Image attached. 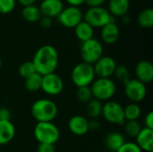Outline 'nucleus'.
I'll list each match as a JSON object with an SVG mask.
<instances>
[{"mask_svg": "<svg viewBox=\"0 0 153 152\" xmlns=\"http://www.w3.org/2000/svg\"><path fill=\"white\" fill-rule=\"evenodd\" d=\"M31 62L36 72L43 76L56 72L59 64V55L54 46L46 44L37 49Z\"/></svg>", "mask_w": 153, "mask_h": 152, "instance_id": "nucleus-1", "label": "nucleus"}, {"mask_svg": "<svg viewBox=\"0 0 153 152\" xmlns=\"http://www.w3.org/2000/svg\"><path fill=\"white\" fill-rule=\"evenodd\" d=\"M30 114L38 123L53 122L58 114V108L52 99H39L32 103Z\"/></svg>", "mask_w": 153, "mask_h": 152, "instance_id": "nucleus-2", "label": "nucleus"}, {"mask_svg": "<svg viewBox=\"0 0 153 152\" xmlns=\"http://www.w3.org/2000/svg\"><path fill=\"white\" fill-rule=\"evenodd\" d=\"M33 134L39 144L55 145L60 139V130L53 122L37 123Z\"/></svg>", "mask_w": 153, "mask_h": 152, "instance_id": "nucleus-3", "label": "nucleus"}, {"mask_svg": "<svg viewBox=\"0 0 153 152\" xmlns=\"http://www.w3.org/2000/svg\"><path fill=\"white\" fill-rule=\"evenodd\" d=\"M90 87L93 99L101 102L111 100L117 92V84L111 78H96Z\"/></svg>", "mask_w": 153, "mask_h": 152, "instance_id": "nucleus-4", "label": "nucleus"}, {"mask_svg": "<svg viewBox=\"0 0 153 152\" xmlns=\"http://www.w3.org/2000/svg\"><path fill=\"white\" fill-rule=\"evenodd\" d=\"M96 79L93 65L85 62L75 65L71 72V81L77 88L88 87Z\"/></svg>", "mask_w": 153, "mask_h": 152, "instance_id": "nucleus-5", "label": "nucleus"}, {"mask_svg": "<svg viewBox=\"0 0 153 152\" xmlns=\"http://www.w3.org/2000/svg\"><path fill=\"white\" fill-rule=\"evenodd\" d=\"M83 20L93 28H102L108 22L115 21L108 8L102 5L89 7L83 13Z\"/></svg>", "mask_w": 153, "mask_h": 152, "instance_id": "nucleus-6", "label": "nucleus"}, {"mask_svg": "<svg viewBox=\"0 0 153 152\" xmlns=\"http://www.w3.org/2000/svg\"><path fill=\"white\" fill-rule=\"evenodd\" d=\"M103 51L104 47L102 42L95 38L82 42L81 56L82 62L93 65L103 56Z\"/></svg>", "mask_w": 153, "mask_h": 152, "instance_id": "nucleus-7", "label": "nucleus"}, {"mask_svg": "<svg viewBox=\"0 0 153 152\" xmlns=\"http://www.w3.org/2000/svg\"><path fill=\"white\" fill-rule=\"evenodd\" d=\"M101 116L108 123L116 125H124L126 123L124 107L114 100H108L103 103Z\"/></svg>", "mask_w": 153, "mask_h": 152, "instance_id": "nucleus-8", "label": "nucleus"}, {"mask_svg": "<svg viewBox=\"0 0 153 152\" xmlns=\"http://www.w3.org/2000/svg\"><path fill=\"white\" fill-rule=\"evenodd\" d=\"M56 19L60 24L66 28H74L81 21L83 20V12L80 6L67 5L64 7Z\"/></svg>", "mask_w": 153, "mask_h": 152, "instance_id": "nucleus-9", "label": "nucleus"}, {"mask_svg": "<svg viewBox=\"0 0 153 152\" xmlns=\"http://www.w3.org/2000/svg\"><path fill=\"white\" fill-rule=\"evenodd\" d=\"M125 95L132 102L139 104L147 96L146 84L135 78H131L125 83Z\"/></svg>", "mask_w": 153, "mask_h": 152, "instance_id": "nucleus-10", "label": "nucleus"}, {"mask_svg": "<svg viewBox=\"0 0 153 152\" xmlns=\"http://www.w3.org/2000/svg\"><path fill=\"white\" fill-rule=\"evenodd\" d=\"M65 87L64 81L60 75L56 73L42 76L41 90L48 96L56 97L62 93Z\"/></svg>", "mask_w": 153, "mask_h": 152, "instance_id": "nucleus-11", "label": "nucleus"}, {"mask_svg": "<svg viewBox=\"0 0 153 152\" xmlns=\"http://www.w3.org/2000/svg\"><path fill=\"white\" fill-rule=\"evenodd\" d=\"M115 59L109 56H102L94 65L93 69L96 78H110L117 67Z\"/></svg>", "mask_w": 153, "mask_h": 152, "instance_id": "nucleus-12", "label": "nucleus"}, {"mask_svg": "<svg viewBox=\"0 0 153 152\" xmlns=\"http://www.w3.org/2000/svg\"><path fill=\"white\" fill-rule=\"evenodd\" d=\"M69 131L76 136H83L89 132V120L81 115L73 116L68 121Z\"/></svg>", "mask_w": 153, "mask_h": 152, "instance_id": "nucleus-13", "label": "nucleus"}, {"mask_svg": "<svg viewBox=\"0 0 153 152\" xmlns=\"http://www.w3.org/2000/svg\"><path fill=\"white\" fill-rule=\"evenodd\" d=\"M134 73L137 80L144 84L151 83L153 80V65L149 60H142L138 62L134 68Z\"/></svg>", "mask_w": 153, "mask_h": 152, "instance_id": "nucleus-14", "label": "nucleus"}, {"mask_svg": "<svg viewBox=\"0 0 153 152\" xmlns=\"http://www.w3.org/2000/svg\"><path fill=\"white\" fill-rule=\"evenodd\" d=\"M63 0H41L39 8L42 15L48 17H56L64 8Z\"/></svg>", "mask_w": 153, "mask_h": 152, "instance_id": "nucleus-15", "label": "nucleus"}, {"mask_svg": "<svg viewBox=\"0 0 153 152\" xmlns=\"http://www.w3.org/2000/svg\"><path fill=\"white\" fill-rule=\"evenodd\" d=\"M119 35H120L119 27L117 26L115 21L108 22L101 28L100 37L102 41L106 44L116 43L119 39Z\"/></svg>", "mask_w": 153, "mask_h": 152, "instance_id": "nucleus-16", "label": "nucleus"}, {"mask_svg": "<svg viewBox=\"0 0 153 152\" xmlns=\"http://www.w3.org/2000/svg\"><path fill=\"white\" fill-rule=\"evenodd\" d=\"M142 151H153V130L146 127L142 128L138 135L135 137L134 142Z\"/></svg>", "mask_w": 153, "mask_h": 152, "instance_id": "nucleus-17", "label": "nucleus"}, {"mask_svg": "<svg viewBox=\"0 0 153 152\" xmlns=\"http://www.w3.org/2000/svg\"><path fill=\"white\" fill-rule=\"evenodd\" d=\"M16 133L14 125L11 121H0V146L8 144Z\"/></svg>", "mask_w": 153, "mask_h": 152, "instance_id": "nucleus-18", "label": "nucleus"}, {"mask_svg": "<svg viewBox=\"0 0 153 152\" xmlns=\"http://www.w3.org/2000/svg\"><path fill=\"white\" fill-rule=\"evenodd\" d=\"M125 142V136L119 132L109 133L105 138V145L107 149L110 151L117 152Z\"/></svg>", "mask_w": 153, "mask_h": 152, "instance_id": "nucleus-19", "label": "nucleus"}, {"mask_svg": "<svg viewBox=\"0 0 153 152\" xmlns=\"http://www.w3.org/2000/svg\"><path fill=\"white\" fill-rule=\"evenodd\" d=\"M74 29V34L76 38L82 42L93 38L94 28L84 20L81 21Z\"/></svg>", "mask_w": 153, "mask_h": 152, "instance_id": "nucleus-20", "label": "nucleus"}, {"mask_svg": "<svg viewBox=\"0 0 153 152\" xmlns=\"http://www.w3.org/2000/svg\"><path fill=\"white\" fill-rule=\"evenodd\" d=\"M130 7V0H109L108 10L113 16H119L127 13Z\"/></svg>", "mask_w": 153, "mask_h": 152, "instance_id": "nucleus-21", "label": "nucleus"}, {"mask_svg": "<svg viewBox=\"0 0 153 152\" xmlns=\"http://www.w3.org/2000/svg\"><path fill=\"white\" fill-rule=\"evenodd\" d=\"M22 18L29 22H39L41 17V13L38 5L36 4H29L25 5L22 9Z\"/></svg>", "mask_w": 153, "mask_h": 152, "instance_id": "nucleus-22", "label": "nucleus"}, {"mask_svg": "<svg viewBox=\"0 0 153 152\" xmlns=\"http://www.w3.org/2000/svg\"><path fill=\"white\" fill-rule=\"evenodd\" d=\"M103 102L92 99L86 104V115L91 119H98L102 113Z\"/></svg>", "mask_w": 153, "mask_h": 152, "instance_id": "nucleus-23", "label": "nucleus"}, {"mask_svg": "<svg viewBox=\"0 0 153 152\" xmlns=\"http://www.w3.org/2000/svg\"><path fill=\"white\" fill-rule=\"evenodd\" d=\"M137 22L143 28H152L153 26V9L147 7L140 12L137 16Z\"/></svg>", "mask_w": 153, "mask_h": 152, "instance_id": "nucleus-24", "label": "nucleus"}, {"mask_svg": "<svg viewBox=\"0 0 153 152\" xmlns=\"http://www.w3.org/2000/svg\"><path fill=\"white\" fill-rule=\"evenodd\" d=\"M41 82H42V75L35 73L30 76L24 79V87L28 91L36 92L41 89Z\"/></svg>", "mask_w": 153, "mask_h": 152, "instance_id": "nucleus-25", "label": "nucleus"}, {"mask_svg": "<svg viewBox=\"0 0 153 152\" xmlns=\"http://www.w3.org/2000/svg\"><path fill=\"white\" fill-rule=\"evenodd\" d=\"M126 121H138L142 116V108L137 103H129L124 108Z\"/></svg>", "mask_w": 153, "mask_h": 152, "instance_id": "nucleus-26", "label": "nucleus"}, {"mask_svg": "<svg viewBox=\"0 0 153 152\" xmlns=\"http://www.w3.org/2000/svg\"><path fill=\"white\" fill-rule=\"evenodd\" d=\"M113 76L117 81L123 82L124 84L131 79V73H130L129 69L126 65H117V67L114 71Z\"/></svg>", "mask_w": 153, "mask_h": 152, "instance_id": "nucleus-27", "label": "nucleus"}, {"mask_svg": "<svg viewBox=\"0 0 153 152\" xmlns=\"http://www.w3.org/2000/svg\"><path fill=\"white\" fill-rule=\"evenodd\" d=\"M124 126H125L126 134L134 139L143 128L141 124L138 121H126V123L124 124Z\"/></svg>", "mask_w": 153, "mask_h": 152, "instance_id": "nucleus-28", "label": "nucleus"}, {"mask_svg": "<svg viewBox=\"0 0 153 152\" xmlns=\"http://www.w3.org/2000/svg\"><path fill=\"white\" fill-rule=\"evenodd\" d=\"M76 98H77V99L81 103L87 104L89 101H91L93 99L91 87L88 86V87L77 88V90H76Z\"/></svg>", "mask_w": 153, "mask_h": 152, "instance_id": "nucleus-29", "label": "nucleus"}, {"mask_svg": "<svg viewBox=\"0 0 153 152\" xmlns=\"http://www.w3.org/2000/svg\"><path fill=\"white\" fill-rule=\"evenodd\" d=\"M18 73H19V75L22 79H26L27 77L30 76L31 74H33L37 72L35 70V67H34L32 62L31 61H26V62H23L19 66Z\"/></svg>", "mask_w": 153, "mask_h": 152, "instance_id": "nucleus-30", "label": "nucleus"}, {"mask_svg": "<svg viewBox=\"0 0 153 152\" xmlns=\"http://www.w3.org/2000/svg\"><path fill=\"white\" fill-rule=\"evenodd\" d=\"M16 5V0H0V13H11Z\"/></svg>", "mask_w": 153, "mask_h": 152, "instance_id": "nucleus-31", "label": "nucleus"}, {"mask_svg": "<svg viewBox=\"0 0 153 152\" xmlns=\"http://www.w3.org/2000/svg\"><path fill=\"white\" fill-rule=\"evenodd\" d=\"M117 152H143L134 142H126Z\"/></svg>", "mask_w": 153, "mask_h": 152, "instance_id": "nucleus-32", "label": "nucleus"}, {"mask_svg": "<svg viewBox=\"0 0 153 152\" xmlns=\"http://www.w3.org/2000/svg\"><path fill=\"white\" fill-rule=\"evenodd\" d=\"M52 23H53V18L46 16V15H41V17L39 19V24L42 28H44V29L50 28Z\"/></svg>", "mask_w": 153, "mask_h": 152, "instance_id": "nucleus-33", "label": "nucleus"}, {"mask_svg": "<svg viewBox=\"0 0 153 152\" xmlns=\"http://www.w3.org/2000/svg\"><path fill=\"white\" fill-rule=\"evenodd\" d=\"M37 152H56V148L51 144H39Z\"/></svg>", "mask_w": 153, "mask_h": 152, "instance_id": "nucleus-34", "label": "nucleus"}, {"mask_svg": "<svg viewBox=\"0 0 153 152\" xmlns=\"http://www.w3.org/2000/svg\"><path fill=\"white\" fill-rule=\"evenodd\" d=\"M11 111L7 108H0V121H10Z\"/></svg>", "mask_w": 153, "mask_h": 152, "instance_id": "nucleus-35", "label": "nucleus"}, {"mask_svg": "<svg viewBox=\"0 0 153 152\" xmlns=\"http://www.w3.org/2000/svg\"><path fill=\"white\" fill-rule=\"evenodd\" d=\"M144 125L146 128L152 129L153 130V112L150 111L144 118Z\"/></svg>", "mask_w": 153, "mask_h": 152, "instance_id": "nucleus-36", "label": "nucleus"}, {"mask_svg": "<svg viewBox=\"0 0 153 152\" xmlns=\"http://www.w3.org/2000/svg\"><path fill=\"white\" fill-rule=\"evenodd\" d=\"M100 127V123L98 119H90L89 120V131L95 132L98 131Z\"/></svg>", "mask_w": 153, "mask_h": 152, "instance_id": "nucleus-37", "label": "nucleus"}, {"mask_svg": "<svg viewBox=\"0 0 153 152\" xmlns=\"http://www.w3.org/2000/svg\"><path fill=\"white\" fill-rule=\"evenodd\" d=\"M106 0H84V3H86L89 7L91 6H99V5H102V4L105 2Z\"/></svg>", "mask_w": 153, "mask_h": 152, "instance_id": "nucleus-38", "label": "nucleus"}, {"mask_svg": "<svg viewBox=\"0 0 153 152\" xmlns=\"http://www.w3.org/2000/svg\"><path fill=\"white\" fill-rule=\"evenodd\" d=\"M69 5H74V6H80L82 4L84 3V0H65Z\"/></svg>", "mask_w": 153, "mask_h": 152, "instance_id": "nucleus-39", "label": "nucleus"}, {"mask_svg": "<svg viewBox=\"0 0 153 152\" xmlns=\"http://www.w3.org/2000/svg\"><path fill=\"white\" fill-rule=\"evenodd\" d=\"M121 21H122L123 23L128 24L130 22V21H131V18H130V16H129L128 13H126V14H124V15L121 16Z\"/></svg>", "mask_w": 153, "mask_h": 152, "instance_id": "nucleus-40", "label": "nucleus"}, {"mask_svg": "<svg viewBox=\"0 0 153 152\" xmlns=\"http://www.w3.org/2000/svg\"><path fill=\"white\" fill-rule=\"evenodd\" d=\"M22 5L25 6V5H29V4H33L36 0H17Z\"/></svg>", "mask_w": 153, "mask_h": 152, "instance_id": "nucleus-41", "label": "nucleus"}, {"mask_svg": "<svg viewBox=\"0 0 153 152\" xmlns=\"http://www.w3.org/2000/svg\"><path fill=\"white\" fill-rule=\"evenodd\" d=\"M2 65H3V62H2V59L0 58V70H1V68H2Z\"/></svg>", "mask_w": 153, "mask_h": 152, "instance_id": "nucleus-42", "label": "nucleus"}]
</instances>
